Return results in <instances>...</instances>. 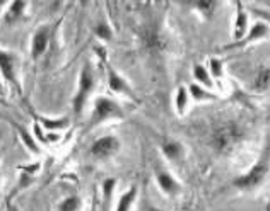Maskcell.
<instances>
[{
  "mask_svg": "<svg viewBox=\"0 0 270 211\" xmlns=\"http://www.w3.org/2000/svg\"><path fill=\"white\" fill-rule=\"evenodd\" d=\"M239 138H241V130L234 125H226V126H221V128L216 131L214 145L217 150L226 152V150H229L231 146H234L236 143L239 142Z\"/></svg>",
  "mask_w": 270,
  "mask_h": 211,
  "instance_id": "cell-1",
  "label": "cell"
},
{
  "mask_svg": "<svg viewBox=\"0 0 270 211\" xmlns=\"http://www.w3.org/2000/svg\"><path fill=\"white\" fill-rule=\"evenodd\" d=\"M122 116V109L118 108V104L113 102L108 97H99L96 100L94 114H92V125L101 123L108 118H120Z\"/></svg>",
  "mask_w": 270,
  "mask_h": 211,
  "instance_id": "cell-2",
  "label": "cell"
},
{
  "mask_svg": "<svg viewBox=\"0 0 270 211\" xmlns=\"http://www.w3.org/2000/svg\"><path fill=\"white\" fill-rule=\"evenodd\" d=\"M267 174H269V163L260 162V163H256V165L253 167V169L250 170L248 174L238 177V179L234 180V186L241 187V189H250V187H255V186H258V184L262 182L263 179H265Z\"/></svg>",
  "mask_w": 270,
  "mask_h": 211,
  "instance_id": "cell-3",
  "label": "cell"
},
{
  "mask_svg": "<svg viewBox=\"0 0 270 211\" xmlns=\"http://www.w3.org/2000/svg\"><path fill=\"white\" fill-rule=\"evenodd\" d=\"M92 83H94V79H92V73L89 66H84L81 73V80H79V92L74 99V109L77 114H81L82 108H84V102H86V97L89 96L92 89Z\"/></svg>",
  "mask_w": 270,
  "mask_h": 211,
  "instance_id": "cell-4",
  "label": "cell"
},
{
  "mask_svg": "<svg viewBox=\"0 0 270 211\" xmlns=\"http://www.w3.org/2000/svg\"><path fill=\"white\" fill-rule=\"evenodd\" d=\"M120 148V143L115 136H103V138L96 140L94 145L91 146V153L98 159H106L116 153Z\"/></svg>",
  "mask_w": 270,
  "mask_h": 211,
  "instance_id": "cell-5",
  "label": "cell"
},
{
  "mask_svg": "<svg viewBox=\"0 0 270 211\" xmlns=\"http://www.w3.org/2000/svg\"><path fill=\"white\" fill-rule=\"evenodd\" d=\"M158 184L162 189V193L168 194V196H175L180 193V184L169 176L168 172H159L158 174Z\"/></svg>",
  "mask_w": 270,
  "mask_h": 211,
  "instance_id": "cell-6",
  "label": "cell"
},
{
  "mask_svg": "<svg viewBox=\"0 0 270 211\" xmlns=\"http://www.w3.org/2000/svg\"><path fill=\"white\" fill-rule=\"evenodd\" d=\"M46 46H48V29L41 28L33 38V56L39 58V56L45 53Z\"/></svg>",
  "mask_w": 270,
  "mask_h": 211,
  "instance_id": "cell-7",
  "label": "cell"
},
{
  "mask_svg": "<svg viewBox=\"0 0 270 211\" xmlns=\"http://www.w3.org/2000/svg\"><path fill=\"white\" fill-rule=\"evenodd\" d=\"M0 70L4 73V77L9 82H16V70H14V58L9 53L0 49Z\"/></svg>",
  "mask_w": 270,
  "mask_h": 211,
  "instance_id": "cell-8",
  "label": "cell"
},
{
  "mask_svg": "<svg viewBox=\"0 0 270 211\" xmlns=\"http://www.w3.org/2000/svg\"><path fill=\"white\" fill-rule=\"evenodd\" d=\"M108 83H109V89H111L113 92H130L128 83H126L125 80H123L122 77L115 72V70H109Z\"/></svg>",
  "mask_w": 270,
  "mask_h": 211,
  "instance_id": "cell-9",
  "label": "cell"
},
{
  "mask_svg": "<svg viewBox=\"0 0 270 211\" xmlns=\"http://www.w3.org/2000/svg\"><path fill=\"white\" fill-rule=\"evenodd\" d=\"M267 34H269V26H267V24H262V22H258V24H255V28L252 29V32H250V34L246 36V38H243L241 41L238 43V46L248 45L250 41H255V39L265 38Z\"/></svg>",
  "mask_w": 270,
  "mask_h": 211,
  "instance_id": "cell-10",
  "label": "cell"
},
{
  "mask_svg": "<svg viewBox=\"0 0 270 211\" xmlns=\"http://www.w3.org/2000/svg\"><path fill=\"white\" fill-rule=\"evenodd\" d=\"M193 77L198 80L200 83H204L205 87H214V80H212L211 73L205 66L202 65H195L193 66Z\"/></svg>",
  "mask_w": 270,
  "mask_h": 211,
  "instance_id": "cell-11",
  "label": "cell"
},
{
  "mask_svg": "<svg viewBox=\"0 0 270 211\" xmlns=\"http://www.w3.org/2000/svg\"><path fill=\"white\" fill-rule=\"evenodd\" d=\"M246 31V14L243 12L241 7H238V17H236V26H234V38L243 39Z\"/></svg>",
  "mask_w": 270,
  "mask_h": 211,
  "instance_id": "cell-12",
  "label": "cell"
},
{
  "mask_svg": "<svg viewBox=\"0 0 270 211\" xmlns=\"http://www.w3.org/2000/svg\"><path fill=\"white\" fill-rule=\"evenodd\" d=\"M162 153H164L168 159H178L180 155L183 153V146L176 142H168L162 145Z\"/></svg>",
  "mask_w": 270,
  "mask_h": 211,
  "instance_id": "cell-13",
  "label": "cell"
},
{
  "mask_svg": "<svg viewBox=\"0 0 270 211\" xmlns=\"http://www.w3.org/2000/svg\"><path fill=\"white\" fill-rule=\"evenodd\" d=\"M133 199H135V187L125 193L118 201V206H116V211H130V206H132Z\"/></svg>",
  "mask_w": 270,
  "mask_h": 211,
  "instance_id": "cell-14",
  "label": "cell"
},
{
  "mask_svg": "<svg viewBox=\"0 0 270 211\" xmlns=\"http://www.w3.org/2000/svg\"><path fill=\"white\" fill-rule=\"evenodd\" d=\"M186 104H188V92H186V89H178V92H176V111H178V114H183L186 109Z\"/></svg>",
  "mask_w": 270,
  "mask_h": 211,
  "instance_id": "cell-15",
  "label": "cell"
},
{
  "mask_svg": "<svg viewBox=\"0 0 270 211\" xmlns=\"http://www.w3.org/2000/svg\"><path fill=\"white\" fill-rule=\"evenodd\" d=\"M190 94L193 96V99L195 100H207V99H214V96L209 92H205L204 89L200 85H197V83H192L190 85Z\"/></svg>",
  "mask_w": 270,
  "mask_h": 211,
  "instance_id": "cell-16",
  "label": "cell"
},
{
  "mask_svg": "<svg viewBox=\"0 0 270 211\" xmlns=\"http://www.w3.org/2000/svg\"><path fill=\"white\" fill-rule=\"evenodd\" d=\"M267 87H269V70L265 68L258 73V77H256L255 89L256 90H267Z\"/></svg>",
  "mask_w": 270,
  "mask_h": 211,
  "instance_id": "cell-17",
  "label": "cell"
},
{
  "mask_svg": "<svg viewBox=\"0 0 270 211\" xmlns=\"http://www.w3.org/2000/svg\"><path fill=\"white\" fill-rule=\"evenodd\" d=\"M96 36L109 41V39H111V29H109V26L106 24V22H99V24L96 26Z\"/></svg>",
  "mask_w": 270,
  "mask_h": 211,
  "instance_id": "cell-18",
  "label": "cell"
},
{
  "mask_svg": "<svg viewBox=\"0 0 270 211\" xmlns=\"http://www.w3.org/2000/svg\"><path fill=\"white\" fill-rule=\"evenodd\" d=\"M77 206H79V199L75 196H72V197H67V199L60 204L58 211H75Z\"/></svg>",
  "mask_w": 270,
  "mask_h": 211,
  "instance_id": "cell-19",
  "label": "cell"
},
{
  "mask_svg": "<svg viewBox=\"0 0 270 211\" xmlns=\"http://www.w3.org/2000/svg\"><path fill=\"white\" fill-rule=\"evenodd\" d=\"M24 7H26V2H12V5H11V12H9V19H18V17H21V14H22V11H24Z\"/></svg>",
  "mask_w": 270,
  "mask_h": 211,
  "instance_id": "cell-20",
  "label": "cell"
},
{
  "mask_svg": "<svg viewBox=\"0 0 270 211\" xmlns=\"http://www.w3.org/2000/svg\"><path fill=\"white\" fill-rule=\"evenodd\" d=\"M209 68H211V72H209V73H212L216 79L222 77V63L219 62L217 58H212L211 60V63H209Z\"/></svg>",
  "mask_w": 270,
  "mask_h": 211,
  "instance_id": "cell-21",
  "label": "cell"
},
{
  "mask_svg": "<svg viewBox=\"0 0 270 211\" xmlns=\"http://www.w3.org/2000/svg\"><path fill=\"white\" fill-rule=\"evenodd\" d=\"M41 123L45 125V128H48V130H60V128H63V126L67 125V119H55V121H50V119H41Z\"/></svg>",
  "mask_w": 270,
  "mask_h": 211,
  "instance_id": "cell-22",
  "label": "cell"
},
{
  "mask_svg": "<svg viewBox=\"0 0 270 211\" xmlns=\"http://www.w3.org/2000/svg\"><path fill=\"white\" fill-rule=\"evenodd\" d=\"M195 7L198 9V11H202L205 16H211L212 11H214L216 7V2H197Z\"/></svg>",
  "mask_w": 270,
  "mask_h": 211,
  "instance_id": "cell-23",
  "label": "cell"
},
{
  "mask_svg": "<svg viewBox=\"0 0 270 211\" xmlns=\"http://www.w3.org/2000/svg\"><path fill=\"white\" fill-rule=\"evenodd\" d=\"M19 131H21V136H22V140H24V143H26V146H28V148H31L33 152L35 153H38V146H36V143H35V140L31 138V136L28 135V133L24 131V130H19Z\"/></svg>",
  "mask_w": 270,
  "mask_h": 211,
  "instance_id": "cell-24",
  "label": "cell"
},
{
  "mask_svg": "<svg viewBox=\"0 0 270 211\" xmlns=\"http://www.w3.org/2000/svg\"><path fill=\"white\" fill-rule=\"evenodd\" d=\"M0 92H2V89H0Z\"/></svg>",
  "mask_w": 270,
  "mask_h": 211,
  "instance_id": "cell-25",
  "label": "cell"
}]
</instances>
